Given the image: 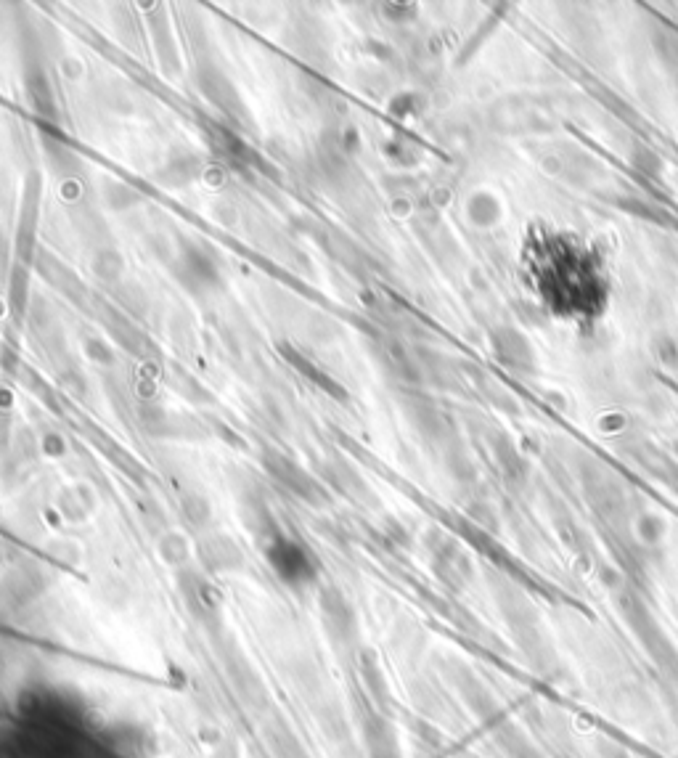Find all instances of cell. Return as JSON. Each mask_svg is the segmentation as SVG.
<instances>
[{
  "mask_svg": "<svg viewBox=\"0 0 678 758\" xmlns=\"http://www.w3.org/2000/svg\"><path fill=\"white\" fill-rule=\"evenodd\" d=\"M522 273L530 292L559 319H599L610 300V273L602 255L575 234L528 231Z\"/></svg>",
  "mask_w": 678,
  "mask_h": 758,
  "instance_id": "cell-1",
  "label": "cell"
},
{
  "mask_svg": "<svg viewBox=\"0 0 678 758\" xmlns=\"http://www.w3.org/2000/svg\"><path fill=\"white\" fill-rule=\"evenodd\" d=\"M178 279L189 289H215L223 281L218 260L204 247H183L178 255Z\"/></svg>",
  "mask_w": 678,
  "mask_h": 758,
  "instance_id": "cell-2",
  "label": "cell"
},
{
  "mask_svg": "<svg viewBox=\"0 0 678 758\" xmlns=\"http://www.w3.org/2000/svg\"><path fill=\"white\" fill-rule=\"evenodd\" d=\"M268 557H271L273 568L279 570V576L292 581V584L308 581L313 576V562H310L308 552L300 549L294 541L276 539L268 549Z\"/></svg>",
  "mask_w": 678,
  "mask_h": 758,
  "instance_id": "cell-3",
  "label": "cell"
},
{
  "mask_svg": "<svg viewBox=\"0 0 678 758\" xmlns=\"http://www.w3.org/2000/svg\"><path fill=\"white\" fill-rule=\"evenodd\" d=\"M263 462L268 464V470H271L273 478L281 480L289 491L297 493V496H302V499H308V501L318 499V493H321L318 491V486L308 478V472L302 470V467H297L292 459H287V456H281V454H268Z\"/></svg>",
  "mask_w": 678,
  "mask_h": 758,
  "instance_id": "cell-4",
  "label": "cell"
},
{
  "mask_svg": "<svg viewBox=\"0 0 678 758\" xmlns=\"http://www.w3.org/2000/svg\"><path fill=\"white\" fill-rule=\"evenodd\" d=\"M199 557L210 570H239L244 565L242 549L228 539V536H207L199 544Z\"/></svg>",
  "mask_w": 678,
  "mask_h": 758,
  "instance_id": "cell-5",
  "label": "cell"
},
{
  "mask_svg": "<svg viewBox=\"0 0 678 758\" xmlns=\"http://www.w3.org/2000/svg\"><path fill=\"white\" fill-rule=\"evenodd\" d=\"M93 273H96L98 279L101 281H114V279H120V273H122V255L117 250H112V247H104V250H98L96 255H93Z\"/></svg>",
  "mask_w": 678,
  "mask_h": 758,
  "instance_id": "cell-6",
  "label": "cell"
},
{
  "mask_svg": "<svg viewBox=\"0 0 678 758\" xmlns=\"http://www.w3.org/2000/svg\"><path fill=\"white\" fill-rule=\"evenodd\" d=\"M199 173H202V165H199V160L181 157V160L167 162V170L162 175H165L167 181H170V186H186V183L194 181Z\"/></svg>",
  "mask_w": 678,
  "mask_h": 758,
  "instance_id": "cell-7",
  "label": "cell"
},
{
  "mask_svg": "<svg viewBox=\"0 0 678 758\" xmlns=\"http://www.w3.org/2000/svg\"><path fill=\"white\" fill-rule=\"evenodd\" d=\"M88 356L93 358V361H104V364H114V356H109V350L101 345V342H93L88 340Z\"/></svg>",
  "mask_w": 678,
  "mask_h": 758,
  "instance_id": "cell-8",
  "label": "cell"
}]
</instances>
